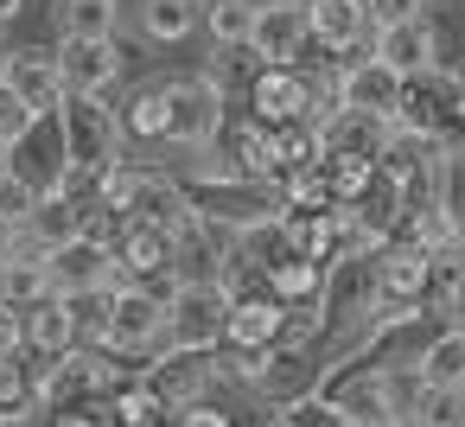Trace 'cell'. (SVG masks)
<instances>
[{
  "label": "cell",
  "instance_id": "1",
  "mask_svg": "<svg viewBox=\"0 0 465 427\" xmlns=\"http://www.w3.org/2000/svg\"><path fill=\"white\" fill-rule=\"evenodd\" d=\"M52 122H58V141H64L71 185H96L109 166H122V160H128L122 128H115V109H109V103H96V96H64Z\"/></svg>",
  "mask_w": 465,
  "mask_h": 427
},
{
  "label": "cell",
  "instance_id": "2",
  "mask_svg": "<svg viewBox=\"0 0 465 427\" xmlns=\"http://www.w3.org/2000/svg\"><path fill=\"white\" fill-rule=\"evenodd\" d=\"M160 84H166V147L185 154V160L211 154V141L230 115L223 84L211 71H179V77H160Z\"/></svg>",
  "mask_w": 465,
  "mask_h": 427
},
{
  "label": "cell",
  "instance_id": "3",
  "mask_svg": "<svg viewBox=\"0 0 465 427\" xmlns=\"http://www.w3.org/2000/svg\"><path fill=\"white\" fill-rule=\"evenodd\" d=\"M160 338H166V293L115 281L103 293V344L96 351H109V357H153Z\"/></svg>",
  "mask_w": 465,
  "mask_h": 427
},
{
  "label": "cell",
  "instance_id": "4",
  "mask_svg": "<svg viewBox=\"0 0 465 427\" xmlns=\"http://www.w3.org/2000/svg\"><path fill=\"white\" fill-rule=\"evenodd\" d=\"M223 319H230V293L223 281H179L166 293V338L160 351H223Z\"/></svg>",
  "mask_w": 465,
  "mask_h": 427
},
{
  "label": "cell",
  "instance_id": "5",
  "mask_svg": "<svg viewBox=\"0 0 465 427\" xmlns=\"http://www.w3.org/2000/svg\"><path fill=\"white\" fill-rule=\"evenodd\" d=\"M0 173H7L33 204L39 198H58L71 185V166H64V141H58V122L52 115H33L20 141L0 147Z\"/></svg>",
  "mask_w": 465,
  "mask_h": 427
},
{
  "label": "cell",
  "instance_id": "6",
  "mask_svg": "<svg viewBox=\"0 0 465 427\" xmlns=\"http://www.w3.org/2000/svg\"><path fill=\"white\" fill-rule=\"evenodd\" d=\"M306 14L300 0H287V7H268L249 20V45H242V65L249 71H300L306 65Z\"/></svg>",
  "mask_w": 465,
  "mask_h": 427
},
{
  "label": "cell",
  "instance_id": "7",
  "mask_svg": "<svg viewBox=\"0 0 465 427\" xmlns=\"http://www.w3.org/2000/svg\"><path fill=\"white\" fill-rule=\"evenodd\" d=\"M58 77L64 96H96L109 103V90L122 84V39H58Z\"/></svg>",
  "mask_w": 465,
  "mask_h": 427
},
{
  "label": "cell",
  "instance_id": "8",
  "mask_svg": "<svg viewBox=\"0 0 465 427\" xmlns=\"http://www.w3.org/2000/svg\"><path fill=\"white\" fill-rule=\"evenodd\" d=\"M395 103H401V77L376 58H344L331 71V109H351V115H376V122H395Z\"/></svg>",
  "mask_w": 465,
  "mask_h": 427
},
{
  "label": "cell",
  "instance_id": "9",
  "mask_svg": "<svg viewBox=\"0 0 465 427\" xmlns=\"http://www.w3.org/2000/svg\"><path fill=\"white\" fill-rule=\"evenodd\" d=\"M122 217L128 223H147V230H160V236H185L198 217H192V204H185V192H179V179L173 173H134V185H128V198H122Z\"/></svg>",
  "mask_w": 465,
  "mask_h": 427
},
{
  "label": "cell",
  "instance_id": "10",
  "mask_svg": "<svg viewBox=\"0 0 465 427\" xmlns=\"http://www.w3.org/2000/svg\"><path fill=\"white\" fill-rule=\"evenodd\" d=\"M39 262H45V281H52L58 300H90V293H109V287H115V262H109V249L90 243V236L52 249V255H39Z\"/></svg>",
  "mask_w": 465,
  "mask_h": 427
},
{
  "label": "cell",
  "instance_id": "11",
  "mask_svg": "<svg viewBox=\"0 0 465 427\" xmlns=\"http://www.w3.org/2000/svg\"><path fill=\"white\" fill-rule=\"evenodd\" d=\"M0 84L26 103V115H58V103H64L58 58H52L45 45H14V52H0Z\"/></svg>",
  "mask_w": 465,
  "mask_h": 427
},
{
  "label": "cell",
  "instance_id": "12",
  "mask_svg": "<svg viewBox=\"0 0 465 427\" xmlns=\"http://www.w3.org/2000/svg\"><path fill=\"white\" fill-rule=\"evenodd\" d=\"M370 58H376V65H389L395 77H420V71L446 65V58H440V33H433V20H427V14H420V20L376 26V33H370Z\"/></svg>",
  "mask_w": 465,
  "mask_h": 427
},
{
  "label": "cell",
  "instance_id": "13",
  "mask_svg": "<svg viewBox=\"0 0 465 427\" xmlns=\"http://www.w3.org/2000/svg\"><path fill=\"white\" fill-rule=\"evenodd\" d=\"M300 14H306V39L325 45V52H363L370 45V14H363V0H300Z\"/></svg>",
  "mask_w": 465,
  "mask_h": 427
},
{
  "label": "cell",
  "instance_id": "14",
  "mask_svg": "<svg viewBox=\"0 0 465 427\" xmlns=\"http://www.w3.org/2000/svg\"><path fill=\"white\" fill-rule=\"evenodd\" d=\"M389 122H376V115H351V109H331L325 122H319V154H338V160H357V166H376L382 160V147H389Z\"/></svg>",
  "mask_w": 465,
  "mask_h": 427
},
{
  "label": "cell",
  "instance_id": "15",
  "mask_svg": "<svg viewBox=\"0 0 465 427\" xmlns=\"http://www.w3.org/2000/svg\"><path fill=\"white\" fill-rule=\"evenodd\" d=\"M20 351H26V357H39V363H52V357H64V351H77L71 300L45 293L39 306H26V313H20Z\"/></svg>",
  "mask_w": 465,
  "mask_h": 427
},
{
  "label": "cell",
  "instance_id": "16",
  "mask_svg": "<svg viewBox=\"0 0 465 427\" xmlns=\"http://www.w3.org/2000/svg\"><path fill=\"white\" fill-rule=\"evenodd\" d=\"M134 33L147 45H185L204 20V0H134Z\"/></svg>",
  "mask_w": 465,
  "mask_h": 427
},
{
  "label": "cell",
  "instance_id": "17",
  "mask_svg": "<svg viewBox=\"0 0 465 427\" xmlns=\"http://www.w3.org/2000/svg\"><path fill=\"white\" fill-rule=\"evenodd\" d=\"M20 230H26V249H33V255H52V249H64V243L84 236V204L64 198V192H58V198H39Z\"/></svg>",
  "mask_w": 465,
  "mask_h": 427
},
{
  "label": "cell",
  "instance_id": "18",
  "mask_svg": "<svg viewBox=\"0 0 465 427\" xmlns=\"http://www.w3.org/2000/svg\"><path fill=\"white\" fill-rule=\"evenodd\" d=\"M58 39H122L128 0H52Z\"/></svg>",
  "mask_w": 465,
  "mask_h": 427
},
{
  "label": "cell",
  "instance_id": "19",
  "mask_svg": "<svg viewBox=\"0 0 465 427\" xmlns=\"http://www.w3.org/2000/svg\"><path fill=\"white\" fill-rule=\"evenodd\" d=\"M420 382L427 389H465V332L459 325H440L433 338H427V351H420Z\"/></svg>",
  "mask_w": 465,
  "mask_h": 427
},
{
  "label": "cell",
  "instance_id": "20",
  "mask_svg": "<svg viewBox=\"0 0 465 427\" xmlns=\"http://www.w3.org/2000/svg\"><path fill=\"white\" fill-rule=\"evenodd\" d=\"M52 293V281H45V262L26 249V255H14V262H0V306L7 313H26V306H39Z\"/></svg>",
  "mask_w": 465,
  "mask_h": 427
},
{
  "label": "cell",
  "instance_id": "21",
  "mask_svg": "<svg viewBox=\"0 0 465 427\" xmlns=\"http://www.w3.org/2000/svg\"><path fill=\"white\" fill-rule=\"evenodd\" d=\"M249 20L255 14H242L236 0H204V39H211V58H230V52H242L249 45Z\"/></svg>",
  "mask_w": 465,
  "mask_h": 427
},
{
  "label": "cell",
  "instance_id": "22",
  "mask_svg": "<svg viewBox=\"0 0 465 427\" xmlns=\"http://www.w3.org/2000/svg\"><path fill=\"white\" fill-rule=\"evenodd\" d=\"M433 147H440L446 160H459V154H465V71L452 77V96H446L440 122H433Z\"/></svg>",
  "mask_w": 465,
  "mask_h": 427
},
{
  "label": "cell",
  "instance_id": "23",
  "mask_svg": "<svg viewBox=\"0 0 465 427\" xmlns=\"http://www.w3.org/2000/svg\"><path fill=\"white\" fill-rule=\"evenodd\" d=\"M281 427H351V414H344L331 395H319V389H312V395H300V402H287V408H281Z\"/></svg>",
  "mask_w": 465,
  "mask_h": 427
},
{
  "label": "cell",
  "instance_id": "24",
  "mask_svg": "<svg viewBox=\"0 0 465 427\" xmlns=\"http://www.w3.org/2000/svg\"><path fill=\"white\" fill-rule=\"evenodd\" d=\"M414 427H465V389H427L414 408Z\"/></svg>",
  "mask_w": 465,
  "mask_h": 427
},
{
  "label": "cell",
  "instance_id": "25",
  "mask_svg": "<svg viewBox=\"0 0 465 427\" xmlns=\"http://www.w3.org/2000/svg\"><path fill=\"white\" fill-rule=\"evenodd\" d=\"M160 427H236V414L217 408V402H192V408H173Z\"/></svg>",
  "mask_w": 465,
  "mask_h": 427
},
{
  "label": "cell",
  "instance_id": "26",
  "mask_svg": "<svg viewBox=\"0 0 465 427\" xmlns=\"http://www.w3.org/2000/svg\"><path fill=\"white\" fill-rule=\"evenodd\" d=\"M363 14H370V26H395V20H420L427 0H363Z\"/></svg>",
  "mask_w": 465,
  "mask_h": 427
},
{
  "label": "cell",
  "instance_id": "27",
  "mask_svg": "<svg viewBox=\"0 0 465 427\" xmlns=\"http://www.w3.org/2000/svg\"><path fill=\"white\" fill-rule=\"evenodd\" d=\"M26 122H33V115H26V103H20L7 84H0V147L20 141V134H26Z\"/></svg>",
  "mask_w": 465,
  "mask_h": 427
},
{
  "label": "cell",
  "instance_id": "28",
  "mask_svg": "<svg viewBox=\"0 0 465 427\" xmlns=\"http://www.w3.org/2000/svg\"><path fill=\"white\" fill-rule=\"evenodd\" d=\"M14 357H26V351H20V313L0 306V363H14Z\"/></svg>",
  "mask_w": 465,
  "mask_h": 427
},
{
  "label": "cell",
  "instance_id": "29",
  "mask_svg": "<svg viewBox=\"0 0 465 427\" xmlns=\"http://www.w3.org/2000/svg\"><path fill=\"white\" fill-rule=\"evenodd\" d=\"M14 255H26V230L20 223H0V262H14Z\"/></svg>",
  "mask_w": 465,
  "mask_h": 427
},
{
  "label": "cell",
  "instance_id": "30",
  "mask_svg": "<svg viewBox=\"0 0 465 427\" xmlns=\"http://www.w3.org/2000/svg\"><path fill=\"white\" fill-rule=\"evenodd\" d=\"M20 14H26V0H0V26H14Z\"/></svg>",
  "mask_w": 465,
  "mask_h": 427
},
{
  "label": "cell",
  "instance_id": "31",
  "mask_svg": "<svg viewBox=\"0 0 465 427\" xmlns=\"http://www.w3.org/2000/svg\"><path fill=\"white\" fill-rule=\"evenodd\" d=\"M242 14H268V7H287V0H236Z\"/></svg>",
  "mask_w": 465,
  "mask_h": 427
},
{
  "label": "cell",
  "instance_id": "32",
  "mask_svg": "<svg viewBox=\"0 0 465 427\" xmlns=\"http://www.w3.org/2000/svg\"><path fill=\"white\" fill-rule=\"evenodd\" d=\"M446 325H459V332H465V300H459V306L446 313Z\"/></svg>",
  "mask_w": 465,
  "mask_h": 427
},
{
  "label": "cell",
  "instance_id": "33",
  "mask_svg": "<svg viewBox=\"0 0 465 427\" xmlns=\"http://www.w3.org/2000/svg\"><path fill=\"white\" fill-rule=\"evenodd\" d=\"M382 427H414V421H382Z\"/></svg>",
  "mask_w": 465,
  "mask_h": 427
},
{
  "label": "cell",
  "instance_id": "34",
  "mask_svg": "<svg viewBox=\"0 0 465 427\" xmlns=\"http://www.w3.org/2000/svg\"><path fill=\"white\" fill-rule=\"evenodd\" d=\"M427 7H433V0H427ZM440 7H459V0H440Z\"/></svg>",
  "mask_w": 465,
  "mask_h": 427
},
{
  "label": "cell",
  "instance_id": "35",
  "mask_svg": "<svg viewBox=\"0 0 465 427\" xmlns=\"http://www.w3.org/2000/svg\"><path fill=\"white\" fill-rule=\"evenodd\" d=\"M262 427H281V421H262Z\"/></svg>",
  "mask_w": 465,
  "mask_h": 427
}]
</instances>
